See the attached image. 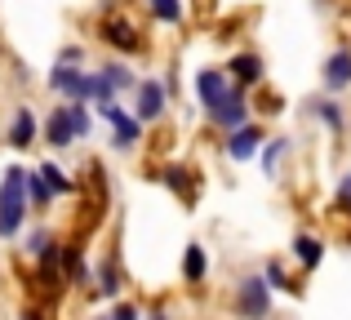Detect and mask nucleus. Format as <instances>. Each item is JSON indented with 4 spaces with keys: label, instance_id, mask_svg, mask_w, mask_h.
I'll return each mask as SVG.
<instances>
[{
    "label": "nucleus",
    "instance_id": "14",
    "mask_svg": "<svg viewBox=\"0 0 351 320\" xmlns=\"http://www.w3.org/2000/svg\"><path fill=\"white\" fill-rule=\"evenodd\" d=\"M227 71H232V76L240 80V85H254V80L263 76V58H258V53H236V58H232V67H227Z\"/></svg>",
    "mask_w": 351,
    "mask_h": 320
},
{
    "label": "nucleus",
    "instance_id": "21",
    "mask_svg": "<svg viewBox=\"0 0 351 320\" xmlns=\"http://www.w3.org/2000/svg\"><path fill=\"white\" fill-rule=\"evenodd\" d=\"M40 173H45V178H49V187H53V196H67V191H71V187H76V182H71V178H67V173H62V169H58V164H40Z\"/></svg>",
    "mask_w": 351,
    "mask_h": 320
},
{
    "label": "nucleus",
    "instance_id": "2",
    "mask_svg": "<svg viewBox=\"0 0 351 320\" xmlns=\"http://www.w3.org/2000/svg\"><path fill=\"white\" fill-rule=\"evenodd\" d=\"M49 89H58L67 103H89V98H103V80L85 76V71H71V67H53L49 71Z\"/></svg>",
    "mask_w": 351,
    "mask_h": 320
},
{
    "label": "nucleus",
    "instance_id": "23",
    "mask_svg": "<svg viewBox=\"0 0 351 320\" xmlns=\"http://www.w3.org/2000/svg\"><path fill=\"white\" fill-rule=\"evenodd\" d=\"M285 147H289V138H271V147H267V156H263V164H267V173H276V164H280V156H285Z\"/></svg>",
    "mask_w": 351,
    "mask_h": 320
},
{
    "label": "nucleus",
    "instance_id": "31",
    "mask_svg": "<svg viewBox=\"0 0 351 320\" xmlns=\"http://www.w3.org/2000/svg\"><path fill=\"white\" fill-rule=\"evenodd\" d=\"M98 320H112V316H98Z\"/></svg>",
    "mask_w": 351,
    "mask_h": 320
},
{
    "label": "nucleus",
    "instance_id": "18",
    "mask_svg": "<svg viewBox=\"0 0 351 320\" xmlns=\"http://www.w3.org/2000/svg\"><path fill=\"white\" fill-rule=\"evenodd\" d=\"M27 196H32V200H36V205H45V200H49V196H53V187H49V178H45V173H40V169H36V173H27Z\"/></svg>",
    "mask_w": 351,
    "mask_h": 320
},
{
    "label": "nucleus",
    "instance_id": "24",
    "mask_svg": "<svg viewBox=\"0 0 351 320\" xmlns=\"http://www.w3.org/2000/svg\"><path fill=\"white\" fill-rule=\"evenodd\" d=\"M267 285H271V289H289V280H285V267H280V262H267Z\"/></svg>",
    "mask_w": 351,
    "mask_h": 320
},
{
    "label": "nucleus",
    "instance_id": "26",
    "mask_svg": "<svg viewBox=\"0 0 351 320\" xmlns=\"http://www.w3.org/2000/svg\"><path fill=\"white\" fill-rule=\"evenodd\" d=\"M165 178H169V187L182 191V182H187V169H178V164H173V169H165Z\"/></svg>",
    "mask_w": 351,
    "mask_h": 320
},
{
    "label": "nucleus",
    "instance_id": "8",
    "mask_svg": "<svg viewBox=\"0 0 351 320\" xmlns=\"http://www.w3.org/2000/svg\"><path fill=\"white\" fill-rule=\"evenodd\" d=\"M209 116H214V125H223V130H245V125H249V107H245V94H240V89H236V94L232 98H227V103L223 107H218V112H209Z\"/></svg>",
    "mask_w": 351,
    "mask_h": 320
},
{
    "label": "nucleus",
    "instance_id": "5",
    "mask_svg": "<svg viewBox=\"0 0 351 320\" xmlns=\"http://www.w3.org/2000/svg\"><path fill=\"white\" fill-rule=\"evenodd\" d=\"M134 116L143 125H152V121H160V116H165V85H160V80H143V85H138Z\"/></svg>",
    "mask_w": 351,
    "mask_h": 320
},
{
    "label": "nucleus",
    "instance_id": "20",
    "mask_svg": "<svg viewBox=\"0 0 351 320\" xmlns=\"http://www.w3.org/2000/svg\"><path fill=\"white\" fill-rule=\"evenodd\" d=\"M98 294H107V298L120 294V271H116V262H103V271H98Z\"/></svg>",
    "mask_w": 351,
    "mask_h": 320
},
{
    "label": "nucleus",
    "instance_id": "1",
    "mask_svg": "<svg viewBox=\"0 0 351 320\" xmlns=\"http://www.w3.org/2000/svg\"><path fill=\"white\" fill-rule=\"evenodd\" d=\"M27 169H18V164H9L5 169V182H0V236H14L18 227H23L27 218Z\"/></svg>",
    "mask_w": 351,
    "mask_h": 320
},
{
    "label": "nucleus",
    "instance_id": "22",
    "mask_svg": "<svg viewBox=\"0 0 351 320\" xmlns=\"http://www.w3.org/2000/svg\"><path fill=\"white\" fill-rule=\"evenodd\" d=\"M316 116L329 125V130H343V112H338V103H316Z\"/></svg>",
    "mask_w": 351,
    "mask_h": 320
},
{
    "label": "nucleus",
    "instance_id": "10",
    "mask_svg": "<svg viewBox=\"0 0 351 320\" xmlns=\"http://www.w3.org/2000/svg\"><path fill=\"white\" fill-rule=\"evenodd\" d=\"M103 40H107V45H116V49H125V53L143 49V40H138V32H134L129 23H120V18H107V27H103Z\"/></svg>",
    "mask_w": 351,
    "mask_h": 320
},
{
    "label": "nucleus",
    "instance_id": "16",
    "mask_svg": "<svg viewBox=\"0 0 351 320\" xmlns=\"http://www.w3.org/2000/svg\"><path fill=\"white\" fill-rule=\"evenodd\" d=\"M98 76H103L112 89H138V85H143V80H134V71H129L125 62H107V67L98 71Z\"/></svg>",
    "mask_w": 351,
    "mask_h": 320
},
{
    "label": "nucleus",
    "instance_id": "4",
    "mask_svg": "<svg viewBox=\"0 0 351 320\" xmlns=\"http://www.w3.org/2000/svg\"><path fill=\"white\" fill-rule=\"evenodd\" d=\"M196 94H200V103H205V112H218L236 89L227 85L223 71H200V76H196Z\"/></svg>",
    "mask_w": 351,
    "mask_h": 320
},
{
    "label": "nucleus",
    "instance_id": "3",
    "mask_svg": "<svg viewBox=\"0 0 351 320\" xmlns=\"http://www.w3.org/2000/svg\"><path fill=\"white\" fill-rule=\"evenodd\" d=\"M236 312L245 316V320H263L267 312H271V285H267V276H249V280H240Z\"/></svg>",
    "mask_w": 351,
    "mask_h": 320
},
{
    "label": "nucleus",
    "instance_id": "29",
    "mask_svg": "<svg viewBox=\"0 0 351 320\" xmlns=\"http://www.w3.org/2000/svg\"><path fill=\"white\" fill-rule=\"evenodd\" d=\"M23 320H40V312H23Z\"/></svg>",
    "mask_w": 351,
    "mask_h": 320
},
{
    "label": "nucleus",
    "instance_id": "30",
    "mask_svg": "<svg viewBox=\"0 0 351 320\" xmlns=\"http://www.w3.org/2000/svg\"><path fill=\"white\" fill-rule=\"evenodd\" d=\"M152 320H169V316H165V312H156V316H152Z\"/></svg>",
    "mask_w": 351,
    "mask_h": 320
},
{
    "label": "nucleus",
    "instance_id": "17",
    "mask_svg": "<svg viewBox=\"0 0 351 320\" xmlns=\"http://www.w3.org/2000/svg\"><path fill=\"white\" fill-rule=\"evenodd\" d=\"M182 276H187L191 285L205 280V249H200V245H187V254H182Z\"/></svg>",
    "mask_w": 351,
    "mask_h": 320
},
{
    "label": "nucleus",
    "instance_id": "15",
    "mask_svg": "<svg viewBox=\"0 0 351 320\" xmlns=\"http://www.w3.org/2000/svg\"><path fill=\"white\" fill-rule=\"evenodd\" d=\"M27 249H32L40 262H53V258H58V245H53V236L45 232V227H36V232L27 236Z\"/></svg>",
    "mask_w": 351,
    "mask_h": 320
},
{
    "label": "nucleus",
    "instance_id": "9",
    "mask_svg": "<svg viewBox=\"0 0 351 320\" xmlns=\"http://www.w3.org/2000/svg\"><path fill=\"white\" fill-rule=\"evenodd\" d=\"M258 147H263V130H258V125H245V130L232 134V143H227V156H232V160H254Z\"/></svg>",
    "mask_w": 351,
    "mask_h": 320
},
{
    "label": "nucleus",
    "instance_id": "13",
    "mask_svg": "<svg viewBox=\"0 0 351 320\" xmlns=\"http://www.w3.org/2000/svg\"><path fill=\"white\" fill-rule=\"evenodd\" d=\"M293 254H298V262H302V267H320V258H325V245H320L316 236L298 232V236H293Z\"/></svg>",
    "mask_w": 351,
    "mask_h": 320
},
{
    "label": "nucleus",
    "instance_id": "6",
    "mask_svg": "<svg viewBox=\"0 0 351 320\" xmlns=\"http://www.w3.org/2000/svg\"><path fill=\"white\" fill-rule=\"evenodd\" d=\"M98 116L116 130V147H134V143H138V130H143L138 116H125L116 103H103V107H98Z\"/></svg>",
    "mask_w": 351,
    "mask_h": 320
},
{
    "label": "nucleus",
    "instance_id": "11",
    "mask_svg": "<svg viewBox=\"0 0 351 320\" xmlns=\"http://www.w3.org/2000/svg\"><path fill=\"white\" fill-rule=\"evenodd\" d=\"M325 85L329 89L351 85V49H334V53H329V62H325Z\"/></svg>",
    "mask_w": 351,
    "mask_h": 320
},
{
    "label": "nucleus",
    "instance_id": "27",
    "mask_svg": "<svg viewBox=\"0 0 351 320\" xmlns=\"http://www.w3.org/2000/svg\"><path fill=\"white\" fill-rule=\"evenodd\" d=\"M338 205H343V209H351V173L343 178V187H338Z\"/></svg>",
    "mask_w": 351,
    "mask_h": 320
},
{
    "label": "nucleus",
    "instance_id": "28",
    "mask_svg": "<svg viewBox=\"0 0 351 320\" xmlns=\"http://www.w3.org/2000/svg\"><path fill=\"white\" fill-rule=\"evenodd\" d=\"M112 320H138V307H129V303H120L116 312H112Z\"/></svg>",
    "mask_w": 351,
    "mask_h": 320
},
{
    "label": "nucleus",
    "instance_id": "12",
    "mask_svg": "<svg viewBox=\"0 0 351 320\" xmlns=\"http://www.w3.org/2000/svg\"><path fill=\"white\" fill-rule=\"evenodd\" d=\"M9 143H14V147H32V143H36V116H32V107H18V112H14Z\"/></svg>",
    "mask_w": 351,
    "mask_h": 320
},
{
    "label": "nucleus",
    "instance_id": "25",
    "mask_svg": "<svg viewBox=\"0 0 351 320\" xmlns=\"http://www.w3.org/2000/svg\"><path fill=\"white\" fill-rule=\"evenodd\" d=\"M80 58H85V53H80V45H67V49L58 53V67H80Z\"/></svg>",
    "mask_w": 351,
    "mask_h": 320
},
{
    "label": "nucleus",
    "instance_id": "19",
    "mask_svg": "<svg viewBox=\"0 0 351 320\" xmlns=\"http://www.w3.org/2000/svg\"><path fill=\"white\" fill-rule=\"evenodd\" d=\"M160 23H182V0H147Z\"/></svg>",
    "mask_w": 351,
    "mask_h": 320
},
{
    "label": "nucleus",
    "instance_id": "7",
    "mask_svg": "<svg viewBox=\"0 0 351 320\" xmlns=\"http://www.w3.org/2000/svg\"><path fill=\"white\" fill-rule=\"evenodd\" d=\"M45 138H49L53 147H71V143L80 138V134H76V121H71V103L49 112V121H45Z\"/></svg>",
    "mask_w": 351,
    "mask_h": 320
}]
</instances>
